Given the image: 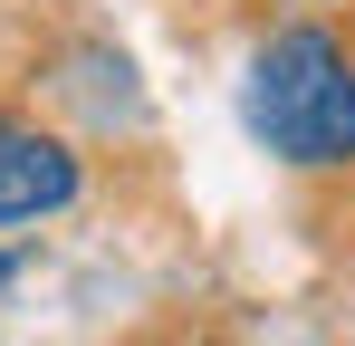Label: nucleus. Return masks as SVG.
<instances>
[{
    "label": "nucleus",
    "instance_id": "nucleus-1",
    "mask_svg": "<svg viewBox=\"0 0 355 346\" xmlns=\"http://www.w3.org/2000/svg\"><path fill=\"white\" fill-rule=\"evenodd\" d=\"M240 125L288 173H346L355 164V49L327 19L269 29L240 77Z\"/></svg>",
    "mask_w": 355,
    "mask_h": 346
},
{
    "label": "nucleus",
    "instance_id": "nucleus-2",
    "mask_svg": "<svg viewBox=\"0 0 355 346\" xmlns=\"http://www.w3.org/2000/svg\"><path fill=\"white\" fill-rule=\"evenodd\" d=\"M77 192H87V154L49 135V125H0V231H29V222H58L77 212Z\"/></svg>",
    "mask_w": 355,
    "mask_h": 346
},
{
    "label": "nucleus",
    "instance_id": "nucleus-3",
    "mask_svg": "<svg viewBox=\"0 0 355 346\" xmlns=\"http://www.w3.org/2000/svg\"><path fill=\"white\" fill-rule=\"evenodd\" d=\"M10 279H19V250H10V240H0V288H10Z\"/></svg>",
    "mask_w": 355,
    "mask_h": 346
},
{
    "label": "nucleus",
    "instance_id": "nucleus-4",
    "mask_svg": "<svg viewBox=\"0 0 355 346\" xmlns=\"http://www.w3.org/2000/svg\"><path fill=\"white\" fill-rule=\"evenodd\" d=\"M0 125H10V115H0Z\"/></svg>",
    "mask_w": 355,
    "mask_h": 346
}]
</instances>
